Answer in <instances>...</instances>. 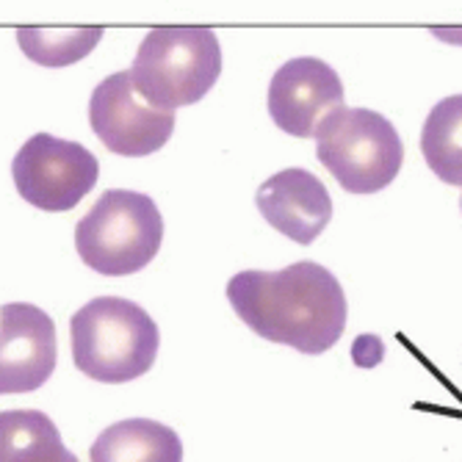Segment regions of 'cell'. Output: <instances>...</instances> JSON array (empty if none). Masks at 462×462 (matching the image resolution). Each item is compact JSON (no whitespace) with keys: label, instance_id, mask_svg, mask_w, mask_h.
<instances>
[{"label":"cell","instance_id":"obj_15","mask_svg":"<svg viewBox=\"0 0 462 462\" xmlns=\"http://www.w3.org/2000/svg\"><path fill=\"white\" fill-rule=\"evenodd\" d=\"M459 205H462V197H459Z\"/></svg>","mask_w":462,"mask_h":462},{"label":"cell","instance_id":"obj_12","mask_svg":"<svg viewBox=\"0 0 462 462\" xmlns=\"http://www.w3.org/2000/svg\"><path fill=\"white\" fill-rule=\"evenodd\" d=\"M0 462H78L59 427L39 410L0 412Z\"/></svg>","mask_w":462,"mask_h":462},{"label":"cell","instance_id":"obj_1","mask_svg":"<svg viewBox=\"0 0 462 462\" xmlns=\"http://www.w3.org/2000/svg\"><path fill=\"white\" fill-rule=\"evenodd\" d=\"M227 300L252 332L302 355L332 349L346 327L341 282L313 261L282 272H238L227 282Z\"/></svg>","mask_w":462,"mask_h":462},{"label":"cell","instance_id":"obj_13","mask_svg":"<svg viewBox=\"0 0 462 462\" xmlns=\"http://www.w3.org/2000/svg\"><path fill=\"white\" fill-rule=\"evenodd\" d=\"M421 152L443 183L462 186V95H451L430 111Z\"/></svg>","mask_w":462,"mask_h":462},{"label":"cell","instance_id":"obj_4","mask_svg":"<svg viewBox=\"0 0 462 462\" xmlns=\"http://www.w3.org/2000/svg\"><path fill=\"white\" fill-rule=\"evenodd\" d=\"M163 219L152 197L111 189L75 227L80 261L106 277L142 272L161 249Z\"/></svg>","mask_w":462,"mask_h":462},{"label":"cell","instance_id":"obj_5","mask_svg":"<svg viewBox=\"0 0 462 462\" xmlns=\"http://www.w3.org/2000/svg\"><path fill=\"white\" fill-rule=\"evenodd\" d=\"M316 155L341 189L374 194L396 180L404 144L388 116L371 108L341 106L316 128Z\"/></svg>","mask_w":462,"mask_h":462},{"label":"cell","instance_id":"obj_3","mask_svg":"<svg viewBox=\"0 0 462 462\" xmlns=\"http://www.w3.org/2000/svg\"><path fill=\"white\" fill-rule=\"evenodd\" d=\"M222 72V48L211 28H152L131 67L136 92L163 111L199 103Z\"/></svg>","mask_w":462,"mask_h":462},{"label":"cell","instance_id":"obj_7","mask_svg":"<svg viewBox=\"0 0 462 462\" xmlns=\"http://www.w3.org/2000/svg\"><path fill=\"white\" fill-rule=\"evenodd\" d=\"M89 122L97 139L125 158L158 152L175 134V111L152 108L136 92L131 69L108 75L92 92Z\"/></svg>","mask_w":462,"mask_h":462},{"label":"cell","instance_id":"obj_6","mask_svg":"<svg viewBox=\"0 0 462 462\" xmlns=\"http://www.w3.org/2000/svg\"><path fill=\"white\" fill-rule=\"evenodd\" d=\"M12 178L20 197L39 211H72L95 189L100 161L78 142L33 134L12 161Z\"/></svg>","mask_w":462,"mask_h":462},{"label":"cell","instance_id":"obj_10","mask_svg":"<svg viewBox=\"0 0 462 462\" xmlns=\"http://www.w3.org/2000/svg\"><path fill=\"white\" fill-rule=\"evenodd\" d=\"M261 217L302 246L313 244L332 219V197L308 170H282L258 189Z\"/></svg>","mask_w":462,"mask_h":462},{"label":"cell","instance_id":"obj_2","mask_svg":"<svg viewBox=\"0 0 462 462\" xmlns=\"http://www.w3.org/2000/svg\"><path fill=\"white\" fill-rule=\"evenodd\" d=\"M72 360L95 383H131L158 355L161 332L152 316L122 297H97L69 319Z\"/></svg>","mask_w":462,"mask_h":462},{"label":"cell","instance_id":"obj_8","mask_svg":"<svg viewBox=\"0 0 462 462\" xmlns=\"http://www.w3.org/2000/svg\"><path fill=\"white\" fill-rule=\"evenodd\" d=\"M59 360L53 319L28 302L0 308V393H31L42 388Z\"/></svg>","mask_w":462,"mask_h":462},{"label":"cell","instance_id":"obj_9","mask_svg":"<svg viewBox=\"0 0 462 462\" xmlns=\"http://www.w3.org/2000/svg\"><path fill=\"white\" fill-rule=\"evenodd\" d=\"M341 106L344 83L338 72L313 56L285 61L269 83V114L288 136H316L324 116Z\"/></svg>","mask_w":462,"mask_h":462},{"label":"cell","instance_id":"obj_14","mask_svg":"<svg viewBox=\"0 0 462 462\" xmlns=\"http://www.w3.org/2000/svg\"><path fill=\"white\" fill-rule=\"evenodd\" d=\"M23 53L42 67H67L103 39V28H20Z\"/></svg>","mask_w":462,"mask_h":462},{"label":"cell","instance_id":"obj_11","mask_svg":"<svg viewBox=\"0 0 462 462\" xmlns=\"http://www.w3.org/2000/svg\"><path fill=\"white\" fill-rule=\"evenodd\" d=\"M92 462H183L178 432L150 418H128L100 432L89 448Z\"/></svg>","mask_w":462,"mask_h":462}]
</instances>
